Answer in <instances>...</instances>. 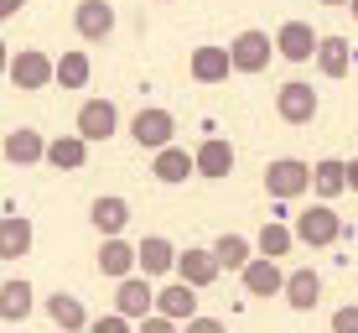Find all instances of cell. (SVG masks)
I'll list each match as a JSON object with an SVG mask.
<instances>
[{"mask_svg":"<svg viewBox=\"0 0 358 333\" xmlns=\"http://www.w3.org/2000/svg\"><path fill=\"white\" fill-rule=\"evenodd\" d=\"M47 318H52L57 328H94L89 313H83V302L73 297V292H52V297H47Z\"/></svg>","mask_w":358,"mask_h":333,"instance_id":"obj_27","label":"cell"},{"mask_svg":"<svg viewBox=\"0 0 358 333\" xmlns=\"http://www.w3.org/2000/svg\"><path fill=\"white\" fill-rule=\"evenodd\" d=\"M348 11H353V21H358V0H348Z\"/></svg>","mask_w":358,"mask_h":333,"instance_id":"obj_35","label":"cell"},{"mask_svg":"<svg viewBox=\"0 0 358 333\" xmlns=\"http://www.w3.org/2000/svg\"><path fill=\"white\" fill-rule=\"evenodd\" d=\"M317 109H322V100H317L312 83L291 79V83H280V89H275V115L286 120V125H312Z\"/></svg>","mask_w":358,"mask_h":333,"instance_id":"obj_4","label":"cell"},{"mask_svg":"<svg viewBox=\"0 0 358 333\" xmlns=\"http://www.w3.org/2000/svg\"><path fill=\"white\" fill-rule=\"evenodd\" d=\"M275 47H280V57H286V63H312L317 47H322V36L306 27V21H286V27L275 32Z\"/></svg>","mask_w":358,"mask_h":333,"instance_id":"obj_10","label":"cell"},{"mask_svg":"<svg viewBox=\"0 0 358 333\" xmlns=\"http://www.w3.org/2000/svg\"><path fill=\"white\" fill-rule=\"evenodd\" d=\"M280 297L291 302V313H312L317 302H322V276H317V271H291L286 276V292H280Z\"/></svg>","mask_w":358,"mask_h":333,"instance_id":"obj_21","label":"cell"},{"mask_svg":"<svg viewBox=\"0 0 358 333\" xmlns=\"http://www.w3.org/2000/svg\"><path fill=\"white\" fill-rule=\"evenodd\" d=\"M312 193L317 198H343L348 193V162H338V156H322V162L312 167Z\"/></svg>","mask_w":358,"mask_h":333,"instance_id":"obj_23","label":"cell"},{"mask_svg":"<svg viewBox=\"0 0 358 333\" xmlns=\"http://www.w3.org/2000/svg\"><path fill=\"white\" fill-rule=\"evenodd\" d=\"M162 6H166V0H162Z\"/></svg>","mask_w":358,"mask_h":333,"instance_id":"obj_37","label":"cell"},{"mask_svg":"<svg viewBox=\"0 0 358 333\" xmlns=\"http://www.w3.org/2000/svg\"><path fill=\"white\" fill-rule=\"evenodd\" d=\"M332 328H338V333H358V307L353 302L338 307V313H332Z\"/></svg>","mask_w":358,"mask_h":333,"instance_id":"obj_31","label":"cell"},{"mask_svg":"<svg viewBox=\"0 0 358 333\" xmlns=\"http://www.w3.org/2000/svg\"><path fill=\"white\" fill-rule=\"evenodd\" d=\"M73 125L89 135V141H109V135L120 130V109H115V100H83Z\"/></svg>","mask_w":358,"mask_h":333,"instance_id":"obj_9","label":"cell"},{"mask_svg":"<svg viewBox=\"0 0 358 333\" xmlns=\"http://www.w3.org/2000/svg\"><path fill=\"white\" fill-rule=\"evenodd\" d=\"M234 172V146L224 135H208V141H197V177H229Z\"/></svg>","mask_w":358,"mask_h":333,"instance_id":"obj_20","label":"cell"},{"mask_svg":"<svg viewBox=\"0 0 358 333\" xmlns=\"http://www.w3.org/2000/svg\"><path fill=\"white\" fill-rule=\"evenodd\" d=\"M348 188L358 193V156H353V162H348Z\"/></svg>","mask_w":358,"mask_h":333,"instance_id":"obj_34","label":"cell"},{"mask_svg":"<svg viewBox=\"0 0 358 333\" xmlns=\"http://www.w3.org/2000/svg\"><path fill=\"white\" fill-rule=\"evenodd\" d=\"M130 135H135L141 151H162V146H171V135H177V115L162 109V104H151V109H141V115L130 120Z\"/></svg>","mask_w":358,"mask_h":333,"instance_id":"obj_5","label":"cell"},{"mask_svg":"<svg viewBox=\"0 0 358 333\" xmlns=\"http://www.w3.org/2000/svg\"><path fill=\"white\" fill-rule=\"evenodd\" d=\"M27 313H31V287L10 276L6 287H0V323H6V328H16Z\"/></svg>","mask_w":358,"mask_h":333,"instance_id":"obj_26","label":"cell"},{"mask_svg":"<svg viewBox=\"0 0 358 333\" xmlns=\"http://www.w3.org/2000/svg\"><path fill=\"white\" fill-rule=\"evenodd\" d=\"M99 271L104 276H130V271H141V245H125L120 234H104V245H99Z\"/></svg>","mask_w":358,"mask_h":333,"instance_id":"obj_16","label":"cell"},{"mask_svg":"<svg viewBox=\"0 0 358 333\" xmlns=\"http://www.w3.org/2000/svg\"><path fill=\"white\" fill-rule=\"evenodd\" d=\"M239 276H244V292H250V297H275V292H286V271L275 266V255H255Z\"/></svg>","mask_w":358,"mask_h":333,"instance_id":"obj_13","label":"cell"},{"mask_svg":"<svg viewBox=\"0 0 358 333\" xmlns=\"http://www.w3.org/2000/svg\"><path fill=\"white\" fill-rule=\"evenodd\" d=\"M89 73H94V63H89V53H78V47L57 57V83H63V89H83Z\"/></svg>","mask_w":358,"mask_h":333,"instance_id":"obj_30","label":"cell"},{"mask_svg":"<svg viewBox=\"0 0 358 333\" xmlns=\"http://www.w3.org/2000/svg\"><path fill=\"white\" fill-rule=\"evenodd\" d=\"M213 250H218V261H224V271H244V266L255 261V250H260V245H250L244 234H218Z\"/></svg>","mask_w":358,"mask_h":333,"instance_id":"obj_29","label":"cell"},{"mask_svg":"<svg viewBox=\"0 0 358 333\" xmlns=\"http://www.w3.org/2000/svg\"><path fill=\"white\" fill-rule=\"evenodd\" d=\"M229 53H234V73H265L280 47H275V36H265V32L250 27V32H239L229 42Z\"/></svg>","mask_w":358,"mask_h":333,"instance_id":"obj_6","label":"cell"},{"mask_svg":"<svg viewBox=\"0 0 358 333\" xmlns=\"http://www.w3.org/2000/svg\"><path fill=\"white\" fill-rule=\"evenodd\" d=\"M177 245L166 240V234H145L141 240V271L145 276H166V271H177Z\"/></svg>","mask_w":358,"mask_h":333,"instance_id":"obj_22","label":"cell"},{"mask_svg":"<svg viewBox=\"0 0 358 333\" xmlns=\"http://www.w3.org/2000/svg\"><path fill=\"white\" fill-rule=\"evenodd\" d=\"M89 135L73 130V135H57V141H47V167L57 172H83V162H89Z\"/></svg>","mask_w":358,"mask_h":333,"instance_id":"obj_17","label":"cell"},{"mask_svg":"<svg viewBox=\"0 0 358 333\" xmlns=\"http://www.w3.org/2000/svg\"><path fill=\"white\" fill-rule=\"evenodd\" d=\"M89 219H94V229L99 234H120L130 224V203L125 198H115V193H104V198H94L89 203Z\"/></svg>","mask_w":358,"mask_h":333,"instance_id":"obj_24","label":"cell"},{"mask_svg":"<svg viewBox=\"0 0 358 333\" xmlns=\"http://www.w3.org/2000/svg\"><path fill=\"white\" fill-rule=\"evenodd\" d=\"M348 63H353L348 36H322V47H317V73H322V79H343Z\"/></svg>","mask_w":358,"mask_h":333,"instance_id":"obj_25","label":"cell"},{"mask_svg":"<svg viewBox=\"0 0 358 333\" xmlns=\"http://www.w3.org/2000/svg\"><path fill=\"white\" fill-rule=\"evenodd\" d=\"M265 193L275 203H291V198H301V193H312V167H306L301 156H275V162L265 167Z\"/></svg>","mask_w":358,"mask_h":333,"instance_id":"obj_2","label":"cell"},{"mask_svg":"<svg viewBox=\"0 0 358 333\" xmlns=\"http://www.w3.org/2000/svg\"><path fill=\"white\" fill-rule=\"evenodd\" d=\"M6 79H10V89H21V94H36V89H47V83H57V57L36 53V47H21V53L10 57Z\"/></svg>","mask_w":358,"mask_h":333,"instance_id":"obj_3","label":"cell"},{"mask_svg":"<svg viewBox=\"0 0 358 333\" xmlns=\"http://www.w3.org/2000/svg\"><path fill=\"white\" fill-rule=\"evenodd\" d=\"M187 73H192L197 83H224L229 73H234V53H229V47H213V42H208V47H192Z\"/></svg>","mask_w":358,"mask_h":333,"instance_id":"obj_12","label":"cell"},{"mask_svg":"<svg viewBox=\"0 0 358 333\" xmlns=\"http://www.w3.org/2000/svg\"><path fill=\"white\" fill-rule=\"evenodd\" d=\"M322 6H348V0H322Z\"/></svg>","mask_w":358,"mask_h":333,"instance_id":"obj_36","label":"cell"},{"mask_svg":"<svg viewBox=\"0 0 358 333\" xmlns=\"http://www.w3.org/2000/svg\"><path fill=\"white\" fill-rule=\"evenodd\" d=\"M115 307H120V313H130L135 323H141L145 313H156V292H151V276H145V271H141V276H135V271H130V276H120Z\"/></svg>","mask_w":358,"mask_h":333,"instance_id":"obj_11","label":"cell"},{"mask_svg":"<svg viewBox=\"0 0 358 333\" xmlns=\"http://www.w3.org/2000/svg\"><path fill=\"white\" fill-rule=\"evenodd\" d=\"M343 234H348V224H343V214H338L327 198H317L306 214H296V240L312 245V250H322V245H338Z\"/></svg>","mask_w":358,"mask_h":333,"instance_id":"obj_1","label":"cell"},{"mask_svg":"<svg viewBox=\"0 0 358 333\" xmlns=\"http://www.w3.org/2000/svg\"><path fill=\"white\" fill-rule=\"evenodd\" d=\"M218 328H224L218 318H203V313H197V318H187V333H218Z\"/></svg>","mask_w":358,"mask_h":333,"instance_id":"obj_32","label":"cell"},{"mask_svg":"<svg viewBox=\"0 0 358 333\" xmlns=\"http://www.w3.org/2000/svg\"><path fill=\"white\" fill-rule=\"evenodd\" d=\"M151 172H156V182L177 188V182H187L192 172H197V151H182V146H162V151H156V162H151Z\"/></svg>","mask_w":358,"mask_h":333,"instance_id":"obj_18","label":"cell"},{"mask_svg":"<svg viewBox=\"0 0 358 333\" xmlns=\"http://www.w3.org/2000/svg\"><path fill=\"white\" fill-rule=\"evenodd\" d=\"M16 11H21V0H0V16H6V21L16 16Z\"/></svg>","mask_w":358,"mask_h":333,"instance_id":"obj_33","label":"cell"},{"mask_svg":"<svg viewBox=\"0 0 358 333\" xmlns=\"http://www.w3.org/2000/svg\"><path fill=\"white\" fill-rule=\"evenodd\" d=\"M197 292H203V287H192L187 276H177L171 287L156 292V307H162L166 318H177V323H187V318H197Z\"/></svg>","mask_w":358,"mask_h":333,"instance_id":"obj_19","label":"cell"},{"mask_svg":"<svg viewBox=\"0 0 358 333\" xmlns=\"http://www.w3.org/2000/svg\"><path fill=\"white\" fill-rule=\"evenodd\" d=\"M255 245H260V255H275V261H280V255H291V245H301V240H296V224H286V219H270Z\"/></svg>","mask_w":358,"mask_h":333,"instance_id":"obj_28","label":"cell"},{"mask_svg":"<svg viewBox=\"0 0 358 333\" xmlns=\"http://www.w3.org/2000/svg\"><path fill=\"white\" fill-rule=\"evenodd\" d=\"M0 151H6V162H10V167H36V162H47V141H42V130H31V125L6 130Z\"/></svg>","mask_w":358,"mask_h":333,"instance_id":"obj_8","label":"cell"},{"mask_svg":"<svg viewBox=\"0 0 358 333\" xmlns=\"http://www.w3.org/2000/svg\"><path fill=\"white\" fill-rule=\"evenodd\" d=\"M73 27H78L83 42H104V36L115 32V6H109V0H78Z\"/></svg>","mask_w":358,"mask_h":333,"instance_id":"obj_14","label":"cell"},{"mask_svg":"<svg viewBox=\"0 0 358 333\" xmlns=\"http://www.w3.org/2000/svg\"><path fill=\"white\" fill-rule=\"evenodd\" d=\"M177 276H187L192 287H213V281L224 276V261H218L213 245H208V250L203 245H187V250L177 255Z\"/></svg>","mask_w":358,"mask_h":333,"instance_id":"obj_7","label":"cell"},{"mask_svg":"<svg viewBox=\"0 0 358 333\" xmlns=\"http://www.w3.org/2000/svg\"><path fill=\"white\" fill-rule=\"evenodd\" d=\"M27 250H31V219L6 203V214H0V261H21Z\"/></svg>","mask_w":358,"mask_h":333,"instance_id":"obj_15","label":"cell"}]
</instances>
